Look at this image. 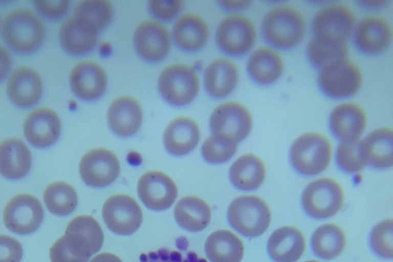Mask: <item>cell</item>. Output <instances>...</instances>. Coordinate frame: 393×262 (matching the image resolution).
Masks as SVG:
<instances>
[{
    "label": "cell",
    "mask_w": 393,
    "mask_h": 262,
    "mask_svg": "<svg viewBox=\"0 0 393 262\" xmlns=\"http://www.w3.org/2000/svg\"><path fill=\"white\" fill-rule=\"evenodd\" d=\"M120 170L117 156L105 147H96L87 151L79 163V172L88 185L102 187L110 185L118 177Z\"/></svg>",
    "instance_id": "5bb4252c"
},
{
    "label": "cell",
    "mask_w": 393,
    "mask_h": 262,
    "mask_svg": "<svg viewBox=\"0 0 393 262\" xmlns=\"http://www.w3.org/2000/svg\"><path fill=\"white\" fill-rule=\"evenodd\" d=\"M262 34L273 47L292 49L304 39L308 23L303 13L290 4H279L270 8L261 23Z\"/></svg>",
    "instance_id": "6da1fadb"
},
{
    "label": "cell",
    "mask_w": 393,
    "mask_h": 262,
    "mask_svg": "<svg viewBox=\"0 0 393 262\" xmlns=\"http://www.w3.org/2000/svg\"><path fill=\"white\" fill-rule=\"evenodd\" d=\"M345 199L343 188L334 178L324 177L311 182L302 196L304 209L310 216L318 219L332 217L342 207Z\"/></svg>",
    "instance_id": "9c48e42d"
},
{
    "label": "cell",
    "mask_w": 393,
    "mask_h": 262,
    "mask_svg": "<svg viewBox=\"0 0 393 262\" xmlns=\"http://www.w3.org/2000/svg\"><path fill=\"white\" fill-rule=\"evenodd\" d=\"M105 71L97 62L84 60L77 63L70 74V84L78 97L85 100L100 97L107 86Z\"/></svg>",
    "instance_id": "d6986e66"
},
{
    "label": "cell",
    "mask_w": 393,
    "mask_h": 262,
    "mask_svg": "<svg viewBox=\"0 0 393 262\" xmlns=\"http://www.w3.org/2000/svg\"><path fill=\"white\" fill-rule=\"evenodd\" d=\"M336 158L340 167L349 172L360 171L367 164L361 155L359 140L341 141L337 147Z\"/></svg>",
    "instance_id": "74e56055"
},
{
    "label": "cell",
    "mask_w": 393,
    "mask_h": 262,
    "mask_svg": "<svg viewBox=\"0 0 393 262\" xmlns=\"http://www.w3.org/2000/svg\"><path fill=\"white\" fill-rule=\"evenodd\" d=\"M172 31L177 45L189 51L202 48L210 36L206 20L200 14L192 12H186L179 17L174 23Z\"/></svg>",
    "instance_id": "484cf974"
},
{
    "label": "cell",
    "mask_w": 393,
    "mask_h": 262,
    "mask_svg": "<svg viewBox=\"0 0 393 262\" xmlns=\"http://www.w3.org/2000/svg\"><path fill=\"white\" fill-rule=\"evenodd\" d=\"M134 43L141 57L156 61L164 58L169 52L171 45V35L167 28L160 21L146 19L136 27Z\"/></svg>",
    "instance_id": "9a60e30c"
},
{
    "label": "cell",
    "mask_w": 393,
    "mask_h": 262,
    "mask_svg": "<svg viewBox=\"0 0 393 262\" xmlns=\"http://www.w3.org/2000/svg\"><path fill=\"white\" fill-rule=\"evenodd\" d=\"M201 131L198 123L187 116L172 119L164 133V143L171 154L182 156L191 152L199 143Z\"/></svg>",
    "instance_id": "cb8c5ba5"
},
{
    "label": "cell",
    "mask_w": 393,
    "mask_h": 262,
    "mask_svg": "<svg viewBox=\"0 0 393 262\" xmlns=\"http://www.w3.org/2000/svg\"><path fill=\"white\" fill-rule=\"evenodd\" d=\"M257 37L255 24L247 15L233 12L224 16L217 25L215 39L220 49L232 56L248 53Z\"/></svg>",
    "instance_id": "8992f818"
},
{
    "label": "cell",
    "mask_w": 393,
    "mask_h": 262,
    "mask_svg": "<svg viewBox=\"0 0 393 262\" xmlns=\"http://www.w3.org/2000/svg\"><path fill=\"white\" fill-rule=\"evenodd\" d=\"M32 158L29 148L21 139L10 137L0 144V172L5 177L16 179L30 170Z\"/></svg>",
    "instance_id": "83f0119b"
},
{
    "label": "cell",
    "mask_w": 393,
    "mask_h": 262,
    "mask_svg": "<svg viewBox=\"0 0 393 262\" xmlns=\"http://www.w3.org/2000/svg\"><path fill=\"white\" fill-rule=\"evenodd\" d=\"M307 55L311 62L321 69L338 60L350 57L347 41H341L313 36L308 42Z\"/></svg>",
    "instance_id": "836d02e7"
},
{
    "label": "cell",
    "mask_w": 393,
    "mask_h": 262,
    "mask_svg": "<svg viewBox=\"0 0 393 262\" xmlns=\"http://www.w3.org/2000/svg\"><path fill=\"white\" fill-rule=\"evenodd\" d=\"M239 76L238 67L233 60L226 56L218 57L211 61L205 70L204 85L211 96L224 98L235 90Z\"/></svg>",
    "instance_id": "7402d4cb"
},
{
    "label": "cell",
    "mask_w": 393,
    "mask_h": 262,
    "mask_svg": "<svg viewBox=\"0 0 393 262\" xmlns=\"http://www.w3.org/2000/svg\"><path fill=\"white\" fill-rule=\"evenodd\" d=\"M102 216L107 227L115 233L129 235L140 226L142 209L138 202L126 194H116L104 203Z\"/></svg>",
    "instance_id": "4fadbf2b"
},
{
    "label": "cell",
    "mask_w": 393,
    "mask_h": 262,
    "mask_svg": "<svg viewBox=\"0 0 393 262\" xmlns=\"http://www.w3.org/2000/svg\"><path fill=\"white\" fill-rule=\"evenodd\" d=\"M354 8L342 1L328 3L319 8L311 20L314 36L341 41L352 36L357 21Z\"/></svg>",
    "instance_id": "5b68a950"
},
{
    "label": "cell",
    "mask_w": 393,
    "mask_h": 262,
    "mask_svg": "<svg viewBox=\"0 0 393 262\" xmlns=\"http://www.w3.org/2000/svg\"><path fill=\"white\" fill-rule=\"evenodd\" d=\"M230 225L249 237L261 235L269 227L271 211L268 204L256 195H242L230 203L227 212Z\"/></svg>",
    "instance_id": "277c9868"
},
{
    "label": "cell",
    "mask_w": 393,
    "mask_h": 262,
    "mask_svg": "<svg viewBox=\"0 0 393 262\" xmlns=\"http://www.w3.org/2000/svg\"><path fill=\"white\" fill-rule=\"evenodd\" d=\"M393 130L390 127L378 128L360 140L362 156L366 163L378 168L393 165Z\"/></svg>",
    "instance_id": "4316f807"
},
{
    "label": "cell",
    "mask_w": 393,
    "mask_h": 262,
    "mask_svg": "<svg viewBox=\"0 0 393 262\" xmlns=\"http://www.w3.org/2000/svg\"><path fill=\"white\" fill-rule=\"evenodd\" d=\"M47 208L58 215H66L76 208L78 203L76 191L70 184L57 181L50 184L43 192Z\"/></svg>",
    "instance_id": "d590c367"
},
{
    "label": "cell",
    "mask_w": 393,
    "mask_h": 262,
    "mask_svg": "<svg viewBox=\"0 0 393 262\" xmlns=\"http://www.w3.org/2000/svg\"><path fill=\"white\" fill-rule=\"evenodd\" d=\"M35 8L43 15L50 18H57L64 14L68 10L69 1H34Z\"/></svg>",
    "instance_id": "7bdbcfd3"
},
{
    "label": "cell",
    "mask_w": 393,
    "mask_h": 262,
    "mask_svg": "<svg viewBox=\"0 0 393 262\" xmlns=\"http://www.w3.org/2000/svg\"><path fill=\"white\" fill-rule=\"evenodd\" d=\"M1 33L5 42L13 50L29 53L42 43L45 27L41 19L29 9L16 8L4 17Z\"/></svg>",
    "instance_id": "7a4b0ae2"
},
{
    "label": "cell",
    "mask_w": 393,
    "mask_h": 262,
    "mask_svg": "<svg viewBox=\"0 0 393 262\" xmlns=\"http://www.w3.org/2000/svg\"><path fill=\"white\" fill-rule=\"evenodd\" d=\"M61 45L74 54L92 50L98 40V32L72 14L62 23L58 33Z\"/></svg>",
    "instance_id": "f1b7e54d"
},
{
    "label": "cell",
    "mask_w": 393,
    "mask_h": 262,
    "mask_svg": "<svg viewBox=\"0 0 393 262\" xmlns=\"http://www.w3.org/2000/svg\"><path fill=\"white\" fill-rule=\"evenodd\" d=\"M158 86L166 101L173 105L182 106L190 103L196 97L200 91V80L194 67L186 63H176L163 70Z\"/></svg>",
    "instance_id": "52a82bcc"
},
{
    "label": "cell",
    "mask_w": 393,
    "mask_h": 262,
    "mask_svg": "<svg viewBox=\"0 0 393 262\" xmlns=\"http://www.w3.org/2000/svg\"><path fill=\"white\" fill-rule=\"evenodd\" d=\"M364 82L360 66L350 57L334 61L320 69L318 83L321 90L336 98L350 97L356 94Z\"/></svg>",
    "instance_id": "ba28073f"
},
{
    "label": "cell",
    "mask_w": 393,
    "mask_h": 262,
    "mask_svg": "<svg viewBox=\"0 0 393 262\" xmlns=\"http://www.w3.org/2000/svg\"><path fill=\"white\" fill-rule=\"evenodd\" d=\"M114 13L110 1L81 0L76 4L73 14L98 32L110 23Z\"/></svg>",
    "instance_id": "e575fe53"
},
{
    "label": "cell",
    "mask_w": 393,
    "mask_h": 262,
    "mask_svg": "<svg viewBox=\"0 0 393 262\" xmlns=\"http://www.w3.org/2000/svg\"><path fill=\"white\" fill-rule=\"evenodd\" d=\"M266 175L264 162L252 153L245 154L237 159L229 170L230 180L237 188L251 191L263 183Z\"/></svg>",
    "instance_id": "f546056e"
},
{
    "label": "cell",
    "mask_w": 393,
    "mask_h": 262,
    "mask_svg": "<svg viewBox=\"0 0 393 262\" xmlns=\"http://www.w3.org/2000/svg\"><path fill=\"white\" fill-rule=\"evenodd\" d=\"M43 216V209L38 199L32 194L21 193L13 196L7 203L3 221L10 231L25 235L35 231Z\"/></svg>",
    "instance_id": "7c38bea8"
},
{
    "label": "cell",
    "mask_w": 393,
    "mask_h": 262,
    "mask_svg": "<svg viewBox=\"0 0 393 262\" xmlns=\"http://www.w3.org/2000/svg\"><path fill=\"white\" fill-rule=\"evenodd\" d=\"M90 262H123L117 255L112 253L103 252L94 256Z\"/></svg>",
    "instance_id": "f6af8a7d"
},
{
    "label": "cell",
    "mask_w": 393,
    "mask_h": 262,
    "mask_svg": "<svg viewBox=\"0 0 393 262\" xmlns=\"http://www.w3.org/2000/svg\"><path fill=\"white\" fill-rule=\"evenodd\" d=\"M367 123L365 110L355 101L341 102L334 107L330 115L332 131L343 141L358 140L365 130Z\"/></svg>",
    "instance_id": "e0dca14e"
},
{
    "label": "cell",
    "mask_w": 393,
    "mask_h": 262,
    "mask_svg": "<svg viewBox=\"0 0 393 262\" xmlns=\"http://www.w3.org/2000/svg\"><path fill=\"white\" fill-rule=\"evenodd\" d=\"M247 67L254 81L261 84H270L281 77L285 69V61L282 54L277 48L264 46L250 54Z\"/></svg>",
    "instance_id": "603a6c76"
},
{
    "label": "cell",
    "mask_w": 393,
    "mask_h": 262,
    "mask_svg": "<svg viewBox=\"0 0 393 262\" xmlns=\"http://www.w3.org/2000/svg\"><path fill=\"white\" fill-rule=\"evenodd\" d=\"M352 36L361 51L369 54L382 53L392 43V22L380 13L367 14L357 20Z\"/></svg>",
    "instance_id": "8fae6325"
},
{
    "label": "cell",
    "mask_w": 393,
    "mask_h": 262,
    "mask_svg": "<svg viewBox=\"0 0 393 262\" xmlns=\"http://www.w3.org/2000/svg\"><path fill=\"white\" fill-rule=\"evenodd\" d=\"M305 239L297 227L285 226L275 230L270 236L267 249L275 262H296L303 255Z\"/></svg>",
    "instance_id": "d4e9b609"
},
{
    "label": "cell",
    "mask_w": 393,
    "mask_h": 262,
    "mask_svg": "<svg viewBox=\"0 0 393 262\" xmlns=\"http://www.w3.org/2000/svg\"><path fill=\"white\" fill-rule=\"evenodd\" d=\"M175 219L184 229L198 232L204 229L210 223L211 209L203 199L195 195L182 197L174 209Z\"/></svg>",
    "instance_id": "1f68e13d"
},
{
    "label": "cell",
    "mask_w": 393,
    "mask_h": 262,
    "mask_svg": "<svg viewBox=\"0 0 393 262\" xmlns=\"http://www.w3.org/2000/svg\"><path fill=\"white\" fill-rule=\"evenodd\" d=\"M210 127L214 134L234 142L244 140L253 127V117L249 108L236 100H228L218 104L210 118Z\"/></svg>",
    "instance_id": "30bf717a"
},
{
    "label": "cell",
    "mask_w": 393,
    "mask_h": 262,
    "mask_svg": "<svg viewBox=\"0 0 393 262\" xmlns=\"http://www.w3.org/2000/svg\"><path fill=\"white\" fill-rule=\"evenodd\" d=\"M137 191L144 205L156 211L169 208L178 193L174 181L159 170H150L143 174L138 181Z\"/></svg>",
    "instance_id": "2e32d148"
},
{
    "label": "cell",
    "mask_w": 393,
    "mask_h": 262,
    "mask_svg": "<svg viewBox=\"0 0 393 262\" xmlns=\"http://www.w3.org/2000/svg\"><path fill=\"white\" fill-rule=\"evenodd\" d=\"M205 250L212 262H241L244 255L243 241L227 229L212 232L206 239Z\"/></svg>",
    "instance_id": "4dcf8cb0"
},
{
    "label": "cell",
    "mask_w": 393,
    "mask_h": 262,
    "mask_svg": "<svg viewBox=\"0 0 393 262\" xmlns=\"http://www.w3.org/2000/svg\"><path fill=\"white\" fill-rule=\"evenodd\" d=\"M373 250L383 258L393 257V220L388 219L379 223L373 228L370 236Z\"/></svg>",
    "instance_id": "f35d334b"
},
{
    "label": "cell",
    "mask_w": 393,
    "mask_h": 262,
    "mask_svg": "<svg viewBox=\"0 0 393 262\" xmlns=\"http://www.w3.org/2000/svg\"><path fill=\"white\" fill-rule=\"evenodd\" d=\"M237 151V143L214 134L204 141L201 147L203 158L213 164L227 162Z\"/></svg>",
    "instance_id": "8d00e7d4"
},
{
    "label": "cell",
    "mask_w": 393,
    "mask_h": 262,
    "mask_svg": "<svg viewBox=\"0 0 393 262\" xmlns=\"http://www.w3.org/2000/svg\"><path fill=\"white\" fill-rule=\"evenodd\" d=\"M23 256V248L14 238L1 235V262H19Z\"/></svg>",
    "instance_id": "b9f144b4"
},
{
    "label": "cell",
    "mask_w": 393,
    "mask_h": 262,
    "mask_svg": "<svg viewBox=\"0 0 393 262\" xmlns=\"http://www.w3.org/2000/svg\"><path fill=\"white\" fill-rule=\"evenodd\" d=\"M42 83L37 72L27 66L16 67L9 76L6 90L10 99L16 105L28 107L36 103L42 93Z\"/></svg>",
    "instance_id": "ffe728a7"
},
{
    "label": "cell",
    "mask_w": 393,
    "mask_h": 262,
    "mask_svg": "<svg viewBox=\"0 0 393 262\" xmlns=\"http://www.w3.org/2000/svg\"><path fill=\"white\" fill-rule=\"evenodd\" d=\"M362 3L365 7L369 9L379 10L386 7L389 4V1L386 0L363 1Z\"/></svg>",
    "instance_id": "bcb514c9"
},
{
    "label": "cell",
    "mask_w": 393,
    "mask_h": 262,
    "mask_svg": "<svg viewBox=\"0 0 393 262\" xmlns=\"http://www.w3.org/2000/svg\"><path fill=\"white\" fill-rule=\"evenodd\" d=\"M140 262H207L206 259L198 257L192 251L183 253L178 250L162 248L157 251L140 256Z\"/></svg>",
    "instance_id": "ab89813d"
},
{
    "label": "cell",
    "mask_w": 393,
    "mask_h": 262,
    "mask_svg": "<svg viewBox=\"0 0 393 262\" xmlns=\"http://www.w3.org/2000/svg\"><path fill=\"white\" fill-rule=\"evenodd\" d=\"M333 147L329 138L316 132H308L299 136L293 143L290 158L299 172L313 176L323 172L330 165Z\"/></svg>",
    "instance_id": "3957f363"
},
{
    "label": "cell",
    "mask_w": 393,
    "mask_h": 262,
    "mask_svg": "<svg viewBox=\"0 0 393 262\" xmlns=\"http://www.w3.org/2000/svg\"><path fill=\"white\" fill-rule=\"evenodd\" d=\"M61 121L52 108L42 106L31 111L26 117L24 130L27 140L33 145L43 147L53 144L61 132Z\"/></svg>",
    "instance_id": "ac0fdd59"
},
{
    "label": "cell",
    "mask_w": 393,
    "mask_h": 262,
    "mask_svg": "<svg viewBox=\"0 0 393 262\" xmlns=\"http://www.w3.org/2000/svg\"><path fill=\"white\" fill-rule=\"evenodd\" d=\"M252 2L247 0H223L220 2L222 6L229 10L238 11L248 7Z\"/></svg>",
    "instance_id": "ee69618b"
},
{
    "label": "cell",
    "mask_w": 393,
    "mask_h": 262,
    "mask_svg": "<svg viewBox=\"0 0 393 262\" xmlns=\"http://www.w3.org/2000/svg\"><path fill=\"white\" fill-rule=\"evenodd\" d=\"M305 262H322V261L316 260H310L307 261Z\"/></svg>",
    "instance_id": "7dc6e473"
},
{
    "label": "cell",
    "mask_w": 393,
    "mask_h": 262,
    "mask_svg": "<svg viewBox=\"0 0 393 262\" xmlns=\"http://www.w3.org/2000/svg\"><path fill=\"white\" fill-rule=\"evenodd\" d=\"M142 120V106L132 96H120L113 100L108 107V124L118 136L129 137L135 134L140 129Z\"/></svg>",
    "instance_id": "44dd1931"
},
{
    "label": "cell",
    "mask_w": 393,
    "mask_h": 262,
    "mask_svg": "<svg viewBox=\"0 0 393 262\" xmlns=\"http://www.w3.org/2000/svg\"><path fill=\"white\" fill-rule=\"evenodd\" d=\"M346 236L343 229L334 223L320 226L313 233L311 245L318 257L332 259L338 256L346 246Z\"/></svg>",
    "instance_id": "d6a6232c"
},
{
    "label": "cell",
    "mask_w": 393,
    "mask_h": 262,
    "mask_svg": "<svg viewBox=\"0 0 393 262\" xmlns=\"http://www.w3.org/2000/svg\"><path fill=\"white\" fill-rule=\"evenodd\" d=\"M181 0H150L148 2L150 12L155 17L169 20L176 17L183 7Z\"/></svg>",
    "instance_id": "60d3db41"
}]
</instances>
